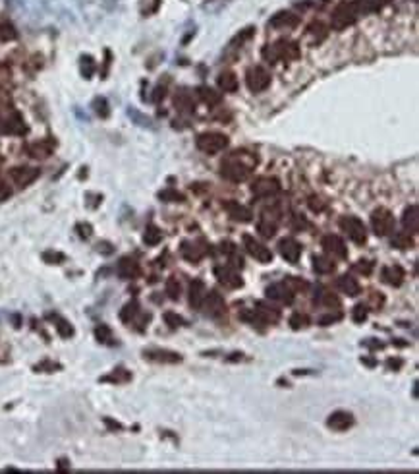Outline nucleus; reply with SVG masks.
I'll list each match as a JSON object with an SVG mask.
<instances>
[{
    "label": "nucleus",
    "instance_id": "f257e3e1",
    "mask_svg": "<svg viewBox=\"0 0 419 474\" xmlns=\"http://www.w3.org/2000/svg\"><path fill=\"white\" fill-rule=\"evenodd\" d=\"M255 163H257V159L247 157L246 153H234L232 157H228L226 163L222 165V175L234 182L246 180L251 175V168L255 166Z\"/></svg>",
    "mask_w": 419,
    "mask_h": 474
},
{
    "label": "nucleus",
    "instance_id": "f03ea898",
    "mask_svg": "<svg viewBox=\"0 0 419 474\" xmlns=\"http://www.w3.org/2000/svg\"><path fill=\"white\" fill-rule=\"evenodd\" d=\"M226 145H228V138H226L224 134L209 132L197 138V147L201 151H205V153H218V151L224 149Z\"/></svg>",
    "mask_w": 419,
    "mask_h": 474
},
{
    "label": "nucleus",
    "instance_id": "7ed1b4c3",
    "mask_svg": "<svg viewBox=\"0 0 419 474\" xmlns=\"http://www.w3.org/2000/svg\"><path fill=\"white\" fill-rule=\"evenodd\" d=\"M340 229H342L355 244H363L367 240L365 225L357 219V217H344V219L340 221Z\"/></svg>",
    "mask_w": 419,
    "mask_h": 474
},
{
    "label": "nucleus",
    "instance_id": "20e7f679",
    "mask_svg": "<svg viewBox=\"0 0 419 474\" xmlns=\"http://www.w3.org/2000/svg\"><path fill=\"white\" fill-rule=\"evenodd\" d=\"M371 225H373V231L379 236H387L388 232H392L394 229V217L392 213L387 209H377L371 217Z\"/></svg>",
    "mask_w": 419,
    "mask_h": 474
},
{
    "label": "nucleus",
    "instance_id": "39448f33",
    "mask_svg": "<svg viewBox=\"0 0 419 474\" xmlns=\"http://www.w3.org/2000/svg\"><path fill=\"white\" fill-rule=\"evenodd\" d=\"M201 310H205V314L211 316V318H220V316H224L226 312L224 298L220 296V294H216V292H211V294L207 292L203 304H201Z\"/></svg>",
    "mask_w": 419,
    "mask_h": 474
},
{
    "label": "nucleus",
    "instance_id": "423d86ee",
    "mask_svg": "<svg viewBox=\"0 0 419 474\" xmlns=\"http://www.w3.org/2000/svg\"><path fill=\"white\" fill-rule=\"evenodd\" d=\"M247 85H249L251 91H255V93H257V91H265V89L270 85V76L261 66L251 68V70L247 72Z\"/></svg>",
    "mask_w": 419,
    "mask_h": 474
},
{
    "label": "nucleus",
    "instance_id": "0eeeda50",
    "mask_svg": "<svg viewBox=\"0 0 419 474\" xmlns=\"http://www.w3.org/2000/svg\"><path fill=\"white\" fill-rule=\"evenodd\" d=\"M215 275H216V279H218V283H222V285L228 288H238L244 285V281L240 279V275L236 273V269L230 267V265L215 267Z\"/></svg>",
    "mask_w": 419,
    "mask_h": 474
},
{
    "label": "nucleus",
    "instance_id": "6e6552de",
    "mask_svg": "<svg viewBox=\"0 0 419 474\" xmlns=\"http://www.w3.org/2000/svg\"><path fill=\"white\" fill-rule=\"evenodd\" d=\"M244 244H246V250L249 252V255H253L257 262H261V264H269L270 260H272V254H270L269 248H265L263 244H259L255 238H251V236H244Z\"/></svg>",
    "mask_w": 419,
    "mask_h": 474
},
{
    "label": "nucleus",
    "instance_id": "1a4fd4ad",
    "mask_svg": "<svg viewBox=\"0 0 419 474\" xmlns=\"http://www.w3.org/2000/svg\"><path fill=\"white\" fill-rule=\"evenodd\" d=\"M322 248H324L327 254H333L334 257H346V255H348V250H346L342 238L336 236V234L324 236V238H322Z\"/></svg>",
    "mask_w": 419,
    "mask_h": 474
},
{
    "label": "nucleus",
    "instance_id": "9d476101",
    "mask_svg": "<svg viewBox=\"0 0 419 474\" xmlns=\"http://www.w3.org/2000/svg\"><path fill=\"white\" fill-rule=\"evenodd\" d=\"M278 248H280V254H282V257H284L286 262H290V264H298V260H300V255H301V246L296 242L294 238L280 240Z\"/></svg>",
    "mask_w": 419,
    "mask_h": 474
},
{
    "label": "nucleus",
    "instance_id": "9b49d317",
    "mask_svg": "<svg viewBox=\"0 0 419 474\" xmlns=\"http://www.w3.org/2000/svg\"><path fill=\"white\" fill-rule=\"evenodd\" d=\"M267 296L270 298V300H276V302H280V304H290L292 300H294V290H292L286 283H278V285H272V287H269V290H267Z\"/></svg>",
    "mask_w": 419,
    "mask_h": 474
},
{
    "label": "nucleus",
    "instance_id": "f8f14e48",
    "mask_svg": "<svg viewBox=\"0 0 419 474\" xmlns=\"http://www.w3.org/2000/svg\"><path fill=\"white\" fill-rule=\"evenodd\" d=\"M355 6L354 4H342L338 10L334 12V18H333V23L334 27H344V25H348V23H352L355 20Z\"/></svg>",
    "mask_w": 419,
    "mask_h": 474
},
{
    "label": "nucleus",
    "instance_id": "ddd939ff",
    "mask_svg": "<svg viewBox=\"0 0 419 474\" xmlns=\"http://www.w3.org/2000/svg\"><path fill=\"white\" fill-rule=\"evenodd\" d=\"M278 188H280L278 182H276L274 178H261V180L255 182V186H253V194H255L257 198H269V196L278 192Z\"/></svg>",
    "mask_w": 419,
    "mask_h": 474
},
{
    "label": "nucleus",
    "instance_id": "4468645a",
    "mask_svg": "<svg viewBox=\"0 0 419 474\" xmlns=\"http://www.w3.org/2000/svg\"><path fill=\"white\" fill-rule=\"evenodd\" d=\"M383 279L390 287H400L404 283V279H406V273H404V269L400 265H390V267L383 269Z\"/></svg>",
    "mask_w": 419,
    "mask_h": 474
},
{
    "label": "nucleus",
    "instance_id": "2eb2a0df",
    "mask_svg": "<svg viewBox=\"0 0 419 474\" xmlns=\"http://www.w3.org/2000/svg\"><path fill=\"white\" fill-rule=\"evenodd\" d=\"M327 424H329V428H333V430L344 432V430H348V428H352L354 418H352V414H348V412H334Z\"/></svg>",
    "mask_w": 419,
    "mask_h": 474
},
{
    "label": "nucleus",
    "instance_id": "dca6fc26",
    "mask_svg": "<svg viewBox=\"0 0 419 474\" xmlns=\"http://www.w3.org/2000/svg\"><path fill=\"white\" fill-rule=\"evenodd\" d=\"M205 296H207V288L201 281H194L192 283V288H190V302L192 306L197 310H201V304H203Z\"/></svg>",
    "mask_w": 419,
    "mask_h": 474
},
{
    "label": "nucleus",
    "instance_id": "f3484780",
    "mask_svg": "<svg viewBox=\"0 0 419 474\" xmlns=\"http://www.w3.org/2000/svg\"><path fill=\"white\" fill-rule=\"evenodd\" d=\"M338 288H340L344 294H348V296H357V294H359V290H361L359 283L355 281L354 277H348V275L338 279Z\"/></svg>",
    "mask_w": 419,
    "mask_h": 474
},
{
    "label": "nucleus",
    "instance_id": "a211bd4d",
    "mask_svg": "<svg viewBox=\"0 0 419 474\" xmlns=\"http://www.w3.org/2000/svg\"><path fill=\"white\" fill-rule=\"evenodd\" d=\"M226 211L230 213V217L234 221L246 223V221L251 219V211L247 209V207H244V205H240V203H226Z\"/></svg>",
    "mask_w": 419,
    "mask_h": 474
},
{
    "label": "nucleus",
    "instance_id": "6ab92c4d",
    "mask_svg": "<svg viewBox=\"0 0 419 474\" xmlns=\"http://www.w3.org/2000/svg\"><path fill=\"white\" fill-rule=\"evenodd\" d=\"M402 223H404V227L409 231V234H415L419 229V219H417V205H411L409 209H406V213H404V219H402Z\"/></svg>",
    "mask_w": 419,
    "mask_h": 474
},
{
    "label": "nucleus",
    "instance_id": "aec40b11",
    "mask_svg": "<svg viewBox=\"0 0 419 474\" xmlns=\"http://www.w3.org/2000/svg\"><path fill=\"white\" fill-rule=\"evenodd\" d=\"M313 267H315V271L321 273V275H327V273H333L334 271L333 260H329L327 255H317V257H313Z\"/></svg>",
    "mask_w": 419,
    "mask_h": 474
},
{
    "label": "nucleus",
    "instance_id": "412c9836",
    "mask_svg": "<svg viewBox=\"0 0 419 474\" xmlns=\"http://www.w3.org/2000/svg\"><path fill=\"white\" fill-rule=\"evenodd\" d=\"M257 229H259V232L265 236V238H270V236L276 232V221L270 219L269 215H263V217H261V221H259Z\"/></svg>",
    "mask_w": 419,
    "mask_h": 474
},
{
    "label": "nucleus",
    "instance_id": "4be33fe9",
    "mask_svg": "<svg viewBox=\"0 0 419 474\" xmlns=\"http://www.w3.org/2000/svg\"><path fill=\"white\" fill-rule=\"evenodd\" d=\"M182 255L188 260V262H192V264H197L201 257H203V252L197 248V246H192V244H183L182 246Z\"/></svg>",
    "mask_w": 419,
    "mask_h": 474
},
{
    "label": "nucleus",
    "instance_id": "5701e85b",
    "mask_svg": "<svg viewBox=\"0 0 419 474\" xmlns=\"http://www.w3.org/2000/svg\"><path fill=\"white\" fill-rule=\"evenodd\" d=\"M392 246L398 248V250H408V248L413 246V240H411L409 232H398L394 236V240H392Z\"/></svg>",
    "mask_w": 419,
    "mask_h": 474
},
{
    "label": "nucleus",
    "instance_id": "b1692460",
    "mask_svg": "<svg viewBox=\"0 0 419 474\" xmlns=\"http://www.w3.org/2000/svg\"><path fill=\"white\" fill-rule=\"evenodd\" d=\"M218 85L224 89V91H236L238 79H236V76H234V74L226 72V74H222V76L218 77Z\"/></svg>",
    "mask_w": 419,
    "mask_h": 474
},
{
    "label": "nucleus",
    "instance_id": "393cba45",
    "mask_svg": "<svg viewBox=\"0 0 419 474\" xmlns=\"http://www.w3.org/2000/svg\"><path fill=\"white\" fill-rule=\"evenodd\" d=\"M149 358L159 360V362H170V364L180 362V356H178V354H174V353H151Z\"/></svg>",
    "mask_w": 419,
    "mask_h": 474
},
{
    "label": "nucleus",
    "instance_id": "a878e982",
    "mask_svg": "<svg viewBox=\"0 0 419 474\" xmlns=\"http://www.w3.org/2000/svg\"><path fill=\"white\" fill-rule=\"evenodd\" d=\"M162 238V232L157 229V227H153L151 225L149 229H147V232H145V242L149 244V246H155V244H159Z\"/></svg>",
    "mask_w": 419,
    "mask_h": 474
},
{
    "label": "nucleus",
    "instance_id": "bb28decb",
    "mask_svg": "<svg viewBox=\"0 0 419 474\" xmlns=\"http://www.w3.org/2000/svg\"><path fill=\"white\" fill-rule=\"evenodd\" d=\"M137 264L135 262H129V260H124L122 262V265H120V273L124 277H133V275H137Z\"/></svg>",
    "mask_w": 419,
    "mask_h": 474
},
{
    "label": "nucleus",
    "instance_id": "cd10ccee",
    "mask_svg": "<svg viewBox=\"0 0 419 474\" xmlns=\"http://www.w3.org/2000/svg\"><path fill=\"white\" fill-rule=\"evenodd\" d=\"M290 325H292V329H303V327L309 325V318H307L305 314H294L290 320Z\"/></svg>",
    "mask_w": 419,
    "mask_h": 474
},
{
    "label": "nucleus",
    "instance_id": "c85d7f7f",
    "mask_svg": "<svg viewBox=\"0 0 419 474\" xmlns=\"http://www.w3.org/2000/svg\"><path fill=\"white\" fill-rule=\"evenodd\" d=\"M296 22H298V20H296L292 14H278L270 23H272L274 27H280V25H296Z\"/></svg>",
    "mask_w": 419,
    "mask_h": 474
},
{
    "label": "nucleus",
    "instance_id": "c756f323",
    "mask_svg": "<svg viewBox=\"0 0 419 474\" xmlns=\"http://www.w3.org/2000/svg\"><path fill=\"white\" fill-rule=\"evenodd\" d=\"M166 294L172 298V300H178L180 298V283H178V279H168V283H166Z\"/></svg>",
    "mask_w": 419,
    "mask_h": 474
},
{
    "label": "nucleus",
    "instance_id": "7c9ffc66",
    "mask_svg": "<svg viewBox=\"0 0 419 474\" xmlns=\"http://www.w3.org/2000/svg\"><path fill=\"white\" fill-rule=\"evenodd\" d=\"M201 97H203L205 103H211V105L220 101V95H218V93H215L213 89H207V88L201 89Z\"/></svg>",
    "mask_w": 419,
    "mask_h": 474
},
{
    "label": "nucleus",
    "instance_id": "2f4dec72",
    "mask_svg": "<svg viewBox=\"0 0 419 474\" xmlns=\"http://www.w3.org/2000/svg\"><path fill=\"white\" fill-rule=\"evenodd\" d=\"M164 320H166V323L172 327V329H176V327H180L183 323V320L180 318V316H176V314H172V312H168V314H164Z\"/></svg>",
    "mask_w": 419,
    "mask_h": 474
},
{
    "label": "nucleus",
    "instance_id": "473e14b6",
    "mask_svg": "<svg viewBox=\"0 0 419 474\" xmlns=\"http://www.w3.org/2000/svg\"><path fill=\"white\" fill-rule=\"evenodd\" d=\"M352 318H354V321H357V323L365 321V318H367V308H365V306H355V308H354V314H352Z\"/></svg>",
    "mask_w": 419,
    "mask_h": 474
},
{
    "label": "nucleus",
    "instance_id": "72a5a7b5",
    "mask_svg": "<svg viewBox=\"0 0 419 474\" xmlns=\"http://www.w3.org/2000/svg\"><path fill=\"white\" fill-rule=\"evenodd\" d=\"M288 287H290L292 290H305V288H307V283H305V281H298L296 277H290V279H288Z\"/></svg>",
    "mask_w": 419,
    "mask_h": 474
},
{
    "label": "nucleus",
    "instance_id": "f704fd0d",
    "mask_svg": "<svg viewBox=\"0 0 419 474\" xmlns=\"http://www.w3.org/2000/svg\"><path fill=\"white\" fill-rule=\"evenodd\" d=\"M355 269H357L359 273H363V275H369V273L373 271V264H371V262H359V264L355 265Z\"/></svg>",
    "mask_w": 419,
    "mask_h": 474
},
{
    "label": "nucleus",
    "instance_id": "c9c22d12",
    "mask_svg": "<svg viewBox=\"0 0 419 474\" xmlns=\"http://www.w3.org/2000/svg\"><path fill=\"white\" fill-rule=\"evenodd\" d=\"M324 304H327V306H336V308L340 306V302H338V298H336V296H333V294H324Z\"/></svg>",
    "mask_w": 419,
    "mask_h": 474
},
{
    "label": "nucleus",
    "instance_id": "e433bc0d",
    "mask_svg": "<svg viewBox=\"0 0 419 474\" xmlns=\"http://www.w3.org/2000/svg\"><path fill=\"white\" fill-rule=\"evenodd\" d=\"M340 320V316H327V318H321V325H329V323H333V321Z\"/></svg>",
    "mask_w": 419,
    "mask_h": 474
},
{
    "label": "nucleus",
    "instance_id": "4c0bfd02",
    "mask_svg": "<svg viewBox=\"0 0 419 474\" xmlns=\"http://www.w3.org/2000/svg\"><path fill=\"white\" fill-rule=\"evenodd\" d=\"M309 205H311V209H313V211H321V209H322L321 199H315V198H313V199H311V203H309Z\"/></svg>",
    "mask_w": 419,
    "mask_h": 474
},
{
    "label": "nucleus",
    "instance_id": "58836bf2",
    "mask_svg": "<svg viewBox=\"0 0 419 474\" xmlns=\"http://www.w3.org/2000/svg\"><path fill=\"white\" fill-rule=\"evenodd\" d=\"M161 198H164V199L172 198V199H176V201H178V199H182V196H180V194H174V192H166V194H161Z\"/></svg>",
    "mask_w": 419,
    "mask_h": 474
}]
</instances>
